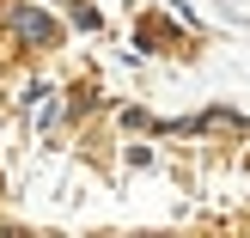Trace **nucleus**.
<instances>
[{"label":"nucleus","instance_id":"4","mask_svg":"<svg viewBox=\"0 0 250 238\" xmlns=\"http://www.w3.org/2000/svg\"><path fill=\"white\" fill-rule=\"evenodd\" d=\"M116 122H122V134H153V129H159V116H146L141 104H122Z\"/></svg>","mask_w":250,"mask_h":238},{"label":"nucleus","instance_id":"2","mask_svg":"<svg viewBox=\"0 0 250 238\" xmlns=\"http://www.w3.org/2000/svg\"><path fill=\"white\" fill-rule=\"evenodd\" d=\"M134 43H141L146 55H165V49H177L183 37L171 31V19H159V12H141V19H134Z\"/></svg>","mask_w":250,"mask_h":238},{"label":"nucleus","instance_id":"3","mask_svg":"<svg viewBox=\"0 0 250 238\" xmlns=\"http://www.w3.org/2000/svg\"><path fill=\"white\" fill-rule=\"evenodd\" d=\"M49 98H55V80H49V73H31V80H19V92H12V104H6V110L24 122V116H37Z\"/></svg>","mask_w":250,"mask_h":238},{"label":"nucleus","instance_id":"5","mask_svg":"<svg viewBox=\"0 0 250 238\" xmlns=\"http://www.w3.org/2000/svg\"><path fill=\"white\" fill-rule=\"evenodd\" d=\"M122 159H128V171H146V165H153V147L134 141V147H122Z\"/></svg>","mask_w":250,"mask_h":238},{"label":"nucleus","instance_id":"6","mask_svg":"<svg viewBox=\"0 0 250 238\" xmlns=\"http://www.w3.org/2000/svg\"><path fill=\"white\" fill-rule=\"evenodd\" d=\"M73 24H80V31H98V6H85V0H73Z\"/></svg>","mask_w":250,"mask_h":238},{"label":"nucleus","instance_id":"1","mask_svg":"<svg viewBox=\"0 0 250 238\" xmlns=\"http://www.w3.org/2000/svg\"><path fill=\"white\" fill-rule=\"evenodd\" d=\"M0 31H6L12 43L37 49V55H49V49L67 43V24H61L43 0H0Z\"/></svg>","mask_w":250,"mask_h":238},{"label":"nucleus","instance_id":"7","mask_svg":"<svg viewBox=\"0 0 250 238\" xmlns=\"http://www.w3.org/2000/svg\"><path fill=\"white\" fill-rule=\"evenodd\" d=\"M0 122H6V104H0Z\"/></svg>","mask_w":250,"mask_h":238}]
</instances>
